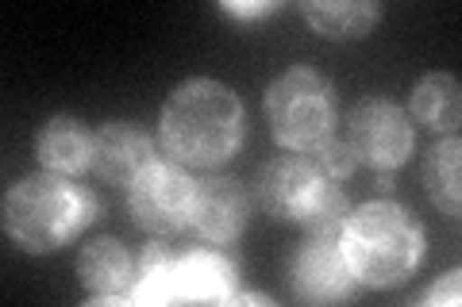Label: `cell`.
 Instances as JSON below:
<instances>
[{
    "label": "cell",
    "mask_w": 462,
    "mask_h": 307,
    "mask_svg": "<svg viewBox=\"0 0 462 307\" xmlns=\"http://www.w3.org/2000/svg\"><path fill=\"white\" fill-rule=\"evenodd\" d=\"M289 292L300 303H336L355 292V273L336 239H305L289 257Z\"/></svg>",
    "instance_id": "9"
},
{
    "label": "cell",
    "mask_w": 462,
    "mask_h": 307,
    "mask_svg": "<svg viewBox=\"0 0 462 307\" xmlns=\"http://www.w3.org/2000/svg\"><path fill=\"white\" fill-rule=\"evenodd\" d=\"M258 200L282 223H300L309 239H336L346 223L351 200L328 181L305 154H278L258 169Z\"/></svg>",
    "instance_id": "4"
},
{
    "label": "cell",
    "mask_w": 462,
    "mask_h": 307,
    "mask_svg": "<svg viewBox=\"0 0 462 307\" xmlns=\"http://www.w3.org/2000/svg\"><path fill=\"white\" fill-rule=\"evenodd\" d=\"M462 273L458 269H451V273H447V276H439V281L436 284H431L428 292H424V296H420V303L424 307H439V303H447V307H455L458 300H462Z\"/></svg>",
    "instance_id": "18"
},
{
    "label": "cell",
    "mask_w": 462,
    "mask_h": 307,
    "mask_svg": "<svg viewBox=\"0 0 462 307\" xmlns=\"http://www.w3.org/2000/svg\"><path fill=\"white\" fill-rule=\"evenodd\" d=\"M305 158L324 173L328 181H346V177L355 173V166H358V158H355V150H351V142H346V139H336V135H328V139H320L316 146H309Z\"/></svg>",
    "instance_id": "17"
},
{
    "label": "cell",
    "mask_w": 462,
    "mask_h": 307,
    "mask_svg": "<svg viewBox=\"0 0 462 307\" xmlns=\"http://www.w3.org/2000/svg\"><path fill=\"white\" fill-rule=\"evenodd\" d=\"M193 193L197 185L189 181V173L178 162H162L158 158L147 173H139L127 185V208H132L135 227H143L154 239H170L189 227Z\"/></svg>",
    "instance_id": "7"
},
{
    "label": "cell",
    "mask_w": 462,
    "mask_h": 307,
    "mask_svg": "<svg viewBox=\"0 0 462 307\" xmlns=\"http://www.w3.org/2000/svg\"><path fill=\"white\" fill-rule=\"evenodd\" d=\"M224 12L227 16H236V20H266V16H273V12H278V5H273V0H258V5H239V0H227L224 5Z\"/></svg>",
    "instance_id": "19"
},
{
    "label": "cell",
    "mask_w": 462,
    "mask_h": 307,
    "mask_svg": "<svg viewBox=\"0 0 462 307\" xmlns=\"http://www.w3.org/2000/svg\"><path fill=\"white\" fill-rule=\"evenodd\" d=\"M158 162V146L143 127L108 120L93 131V173L108 185H132Z\"/></svg>",
    "instance_id": "10"
},
{
    "label": "cell",
    "mask_w": 462,
    "mask_h": 307,
    "mask_svg": "<svg viewBox=\"0 0 462 307\" xmlns=\"http://www.w3.org/2000/svg\"><path fill=\"white\" fill-rule=\"evenodd\" d=\"M346 142H351L358 162L374 173H393L409 162L416 135L404 108L385 96H366L346 115Z\"/></svg>",
    "instance_id": "8"
},
{
    "label": "cell",
    "mask_w": 462,
    "mask_h": 307,
    "mask_svg": "<svg viewBox=\"0 0 462 307\" xmlns=\"http://www.w3.org/2000/svg\"><path fill=\"white\" fill-rule=\"evenodd\" d=\"M336 89L320 69L293 66L266 89V120L278 146L293 154H305L309 146L336 135Z\"/></svg>",
    "instance_id": "6"
},
{
    "label": "cell",
    "mask_w": 462,
    "mask_h": 307,
    "mask_svg": "<svg viewBox=\"0 0 462 307\" xmlns=\"http://www.w3.org/2000/svg\"><path fill=\"white\" fill-rule=\"evenodd\" d=\"M78 281L89 296H124V292H132V284H135V261L120 239L100 235L81 246Z\"/></svg>",
    "instance_id": "13"
},
{
    "label": "cell",
    "mask_w": 462,
    "mask_h": 307,
    "mask_svg": "<svg viewBox=\"0 0 462 307\" xmlns=\"http://www.w3.org/2000/svg\"><path fill=\"white\" fill-rule=\"evenodd\" d=\"M239 269L220 250L170 254V246L151 242L139 257L132 284L135 303H227L236 292Z\"/></svg>",
    "instance_id": "5"
},
{
    "label": "cell",
    "mask_w": 462,
    "mask_h": 307,
    "mask_svg": "<svg viewBox=\"0 0 462 307\" xmlns=\"http://www.w3.org/2000/svg\"><path fill=\"white\" fill-rule=\"evenodd\" d=\"M458 154H462L458 139L447 135L431 146L420 162V181H424L428 200L451 219H458V162H462Z\"/></svg>",
    "instance_id": "16"
},
{
    "label": "cell",
    "mask_w": 462,
    "mask_h": 307,
    "mask_svg": "<svg viewBox=\"0 0 462 307\" xmlns=\"http://www.w3.org/2000/svg\"><path fill=\"white\" fill-rule=\"evenodd\" d=\"M247 135V112L239 93L224 81L189 77L166 96L162 120H158V142L170 162L216 169L236 158Z\"/></svg>",
    "instance_id": "1"
},
{
    "label": "cell",
    "mask_w": 462,
    "mask_h": 307,
    "mask_svg": "<svg viewBox=\"0 0 462 307\" xmlns=\"http://www.w3.org/2000/svg\"><path fill=\"white\" fill-rule=\"evenodd\" d=\"M374 188H378V193H389V188H393V173H374Z\"/></svg>",
    "instance_id": "20"
},
{
    "label": "cell",
    "mask_w": 462,
    "mask_h": 307,
    "mask_svg": "<svg viewBox=\"0 0 462 307\" xmlns=\"http://www.w3.org/2000/svg\"><path fill=\"white\" fill-rule=\"evenodd\" d=\"M409 112L436 135H455L462 115V89L455 73H424L409 93Z\"/></svg>",
    "instance_id": "14"
},
{
    "label": "cell",
    "mask_w": 462,
    "mask_h": 307,
    "mask_svg": "<svg viewBox=\"0 0 462 307\" xmlns=\"http://www.w3.org/2000/svg\"><path fill=\"white\" fill-rule=\"evenodd\" d=\"M5 235L23 254H54L97 223V196L62 173H32L5 193Z\"/></svg>",
    "instance_id": "3"
},
{
    "label": "cell",
    "mask_w": 462,
    "mask_h": 307,
    "mask_svg": "<svg viewBox=\"0 0 462 307\" xmlns=\"http://www.w3.org/2000/svg\"><path fill=\"white\" fill-rule=\"evenodd\" d=\"M251 219V196L243 181L236 177H208L193 193V215L189 227L212 246H227L247 230Z\"/></svg>",
    "instance_id": "11"
},
{
    "label": "cell",
    "mask_w": 462,
    "mask_h": 307,
    "mask_svg": "<svg viewBox=\"0 0 462 307\" xmlns=\"http://www.w3.org/2000/svg\"><path fill=\"white\" fill-rule=\"evenodd\" d=\"M35 154L47 173L78 177V173L93 169V131L85 127L78 115H54V120L39 127Z\"/></svg>",
    "instance_id": "12"
},
{
    "label": "cell",
    "mask_w": 462,
    "mask_h": 307,
    "mask_svg": "<svg viewBox=\"0 0 462 307\" xmlns=\"http://www.w3.org/2000/svg\"><path fill=\"white\" fill-rule=\"evenodd\" d=\"M339 250L358 284L393 288L420 269L424 227L393 200H366L346 212Z\"/></svg>",
    "instance_id": "2"
},
{
    "label": "cell",
    "mask_w": 462,
    "mask_h": 307,
    "mask_svg": "<svg viewBox=\"0 0 462 307\" xmlns=\"http://www.w3.org/2000/svg\"><path fill=\"white\" fill-rule=\"evenodd\" d=\"M300 16L320 39L351 42L366 39L382 20V5L374 0H324V5H300Z\"/></svg>",
    "instance_id": "15"
}]
</instances>
